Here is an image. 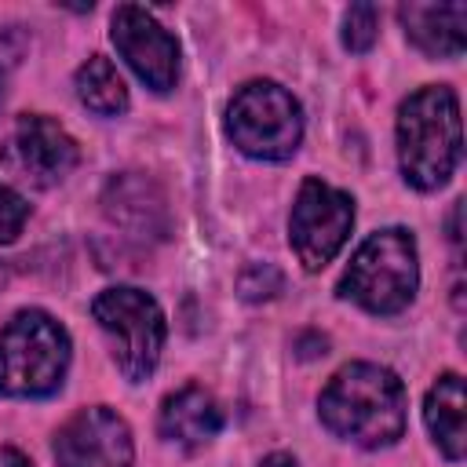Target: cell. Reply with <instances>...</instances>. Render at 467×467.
I'll return each mask as SVG.
<instances>
[{
	"label": "cell",
	"mask_w": 467,
	"mask_h": 467,
	"mask_svg": "<svg viewBox=\"0 0 467 467\" xmlns=\"http://www.w3.org/2000/svg\"><path fill=\"white\" fill-rule=\"evenodd\" d=\"M237 288H241V296L244 299H270L274 292H281V274L270 266V263H252L244 274H241V281H237Z\"/></svg>",
	"instance_id": "ac0fdd59"
},
{
	"label": "cell",
	"mask_w": 467,
	"mask_h": 467,
	"mask_svg": "<svg viewBox=\"0 0 467 467\" xmlns=\"http://www.w3.org/2000/svg\"><path fill=\"white\" fill-rule=\"evenodd\" d=\"M379 36V11L372 4H350L343 15V44L350 51H368Z\"/></svg>",
	"instance_id": "2e32d148"
},
{
	"label": "cell",
	"mask_w": 467,
	"mask_h": 467,
	"mask_svg": "<svg viewBox=\"0 0 467 467\" xmlns=\"http://www.w3.org/2000/svg\"><path fill=\"white\" fill-rule=\"evenodd\" d=\"M350 226H354L350 193H343L321 179H306L299 186L292 215H288V237L306 270H321L325 263H332V255L343 248Z\"/></svg>",
	"instance_id": "52a82bcc"
},
{
	"label": "cell",
	"mask_w": 467,
	"mask_h": 467,
	"mask_svg": "<svg viewBox=\"0 0 467 467\" xmlns=\"http://www.w3.org/2000/svg\"><path fill=\"white\" fill-rule=\"evenodd\" d=\"M109 36L139 80L153 91H171L179 77V44L175 36L139 4H120L109 22Z\"/></svg>",
	"instance_id": "9c48e42d"
},
{
	"label": "cell",
	"mask_w": 467,
	"mask_h": 467,
	"mask_svg": "<svg viewBox=\"0 0 467 467\" xmlns=\"http://www.w3.org/2000/svg\"><path fill=\"white\" fill-rule=\"evenodd\" d=\"M223 427V412L215 405V398L204 387H182L175 394L164 398L161 405V434L175 445H204L219 434Z\"/></svg>",
	"instance_id": "7c38bea8"
},
{
	"label": "cell",
	"mask_w": 467,
	"mask_h": 467,
	"mask_svg": "<svg viewBox=\"0 0 467 467\" xmlns=\"http://www.w3.org/2000/svg\"><path fill=\"white\" fill-rule=\"evenodd\" d=\"M91 314L109 336L120 372L131 383H142L157 368V358L164 350V314L157 299L142 288L117 285L95 296Z\"/></svg>",
	"instance_id": "8992f818"
},
{
	"label": "cell",
	"mask_w": 467,
	"mask_h": 467,
	"mask_svg": "<svg viewBox=\"0 0 467 467\" xmlns=\"http://www.w3.org/2000/svg\"><path fill=\"white\" fill-rule=\"evenodd\" d=\"M0 467H33V463H29V456H22L18 449L4 445V449H0Z\"/></svg>",
	"instance_id": "d6986e66"
},
{
	"label": "cell",
	"mask_w": 467,
	"mask_h": 467,
	"mask_svg": "<svg viewBox=\"0 0 467 467\" xmlns=\"http://www.w3.org/2000/svg\"><path fill=\"white\" fill-rule=\"evenodd\" d=\"M409 40L431 58H460L467 44V4H401Z\"/></svg>",
	"instance_id": "8fae6325"
},
{
	"label": "cell",
	"mask_w": 467,
	"mask_h": 467,
	"mask_svg": "<svg viewBox=\"0 0 467 467\" xmlns=\"http://www.w3.org/2000/svg\"><path fill=\"white\" fill-rule=\"evenodd\" d=\"M463 379L456 372H445L431 390L423 405V420L438 441V449L449 460H463L467 449V431H463Z\"/></svg>",
	"instance_id": "5bb4252c"
},
{
	"label": "cell",
	"mask_w": 467,
	"mask_h": 467,
	"mask_svg": "<svg viewBox=\"0 0 467 467\" xmlns=\"http://www.w3.org/2000/svg\"><path fill=\"white\" fill-rule=\"evenodd\" d=\"M69 365V336L44 310L15 314L0 332V394L44 398L62 387Z\"/></svg>",
	"instance_id": "3957f363"
},
{
	"label": "cell",
	"mask_w": 467,
	"mask_h": 467,
	"mask_svg": "<svg viewBox=\"0 0 467 467\" xmlns=\"http://www.w3.org/2000/svg\"><path fill=\"white\" fill-rule=\"evenodd\" d=\"M259 467H299V463H296L288 452H270V456H266Z\"/></svg>",
	"instance_id": "ffe728a7"
},
{
	"label": "cell",
	"mask_w": 467,
	"mask_h": 467,
	"mask_svg": "<svg viewBox=\"0 0 467 467\" xmlns=\"http://www.w3.org/2000/svg\"><path fill=\"white\" fill-rule=\"evenodd\" d=\"M77 95L88 109H95L99 117H117L128 109V88L124 77L117 73V66L102 55H91L80 69H77Z\"/></svg>",
	"instance_id": "9a60e30c"
},
{
	"label": "cell",
	"mask_w": 467,
	"mask_h": 467,
	"mask_svg": "<svg viewBox=\"0 0 467 467\" xmlns=\"http://www.w3.org/2000/svg\"><path fill=\"white\" fill-rule=\"evenodd\" d=\"M106 215L120 226H128L131 234L146 237H161L164 234V201L157 193L153 182H146L142 175H120L109 182L106 190Z\"/></svg>",
	"instance_id": "4fadbf2b"
},
{
	"label": "cell",
	"mask_w": 467,
	"mask_h": 467,
	"mask_svg": "<svg viewBox=\"0 0 467 467\" xmlns=\"http://www.w3.org/2000/svg\"><path fill=\"white\" fill-rule=\"evenodd\" d=\"M416 285H420L416 241L401 226H387L361 241L339 281V296L354 299L372 314H398L412 303Z\"/></svg>",
	"instance_id": "277c9868"
},
{
	"label": "cell",
	"mask_w": 467,
	"mask_h": 467,
	"mask_svg": "<svg viewBox=\"0 0 467 467\" xmlns=\"http://www.w3.org/2000/svg\"><path fill=\"white\" fill-rule=\"evenodd\" d=\"M0 161L18 179H26L33 186H55L77 168L80 153L62 124L40 117V113H26V117H18L15 131L0 146Z\"/></svg>",
	"instance_id": "ba28073f"
},
{
	"label": "cell",
	"mask_w": 467,
	"mask_h": 467,
	"mask_svg": "<svg viewBox=\"0 0 467 467\" xmlns=\"http://www.w3.org/2000/svg\"><path fill=\"white\" fill-rule=\"evenodd\" d=\"M317 405L325 427L361 449H383L405 434V387L383 365H343L321 390Z\"/></svg>",
	"instance_id": "6da1fadb"
},
{
	"label": "cell",
	"mask_w": 467,
	"mask_h": 467,
	"mask_svg": "<svg viewBox=\"0 0 467 467\" xmlns=\"http://www.w3.org/2000/svg\"><path fill=\"white\" fill-rule=\"evenodd\" d=\"M131 431L128 423L106 409H80L55 434L58 467H131Z\"/></svg>",
	"instance_id": "30bf717a"
},
{
	"label": "cell",
	"mask_w": 467,
	"mask_h": 467,
	"mask_svg": "<svg viewBox=\"0 0 467 467\" xmlns=\"http://www.w3.org/2000/svg\"><path fill=\"white\" fill-rule=\"evenodd\" d=\"M226 131L241 153L259 161H285L303 139V113L281 84L252 80L230 99Z\"/></svg>",
	"instance_id": "5b68a950"
},
{
	"label": "cell",
	"mask_w": 467,
	"mask_h": 467,
	"mask_svg": "<svg viewBox=\"0 0 467 467\" xmlns=\"http://www.w3.org/2000/svg\"><path fill=\"white\" fill-rule=\"evenodd\" d=\"M26 219H29V204L11 186L0 182V244H11L22 234Z\"/></svg>",
	"instance_id": "e0dca14e"
},
{
	"label": "cell",
	"mask_w": 467,
	"mask_h": 467,
	"mask_svg": "<svg viewBox=\"0 0 467 467\" xmlns=\"http://www.w3.org/2000/svg\"><path fill=\"white\" fill-rule=\"evenodd\" d=\"M460 99L431 84L412 91L398 109V161L416 190H438L460 164Z\"/></svg>",
	"instance_id": "7a4b0ae2"
}]
</instances>
